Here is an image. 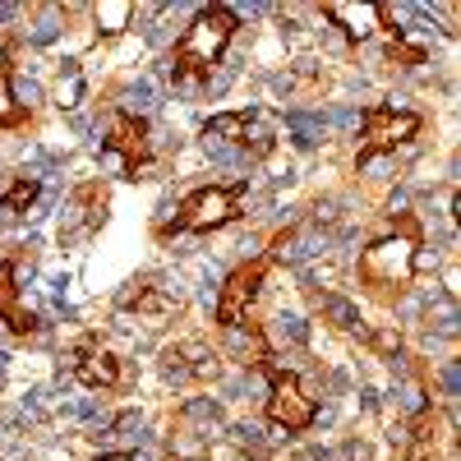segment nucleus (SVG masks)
Returning <instances> with one entry per match:
<instances>
[{"mask_svg": "<svg viewBox=\"0 0 461 461\" xmlns=\"http://www.w3.org/2000/svg\"><path fill=\"white\" fill-rule=\"evenodd\" d=\"M415 263H420V221L402 217L388 236H378L360 254V286L378 304H397L406 286L415 282Z\"/></svg>", "mask_w": 461, "mask_h": 461, "instance_id": "nucleus-1", "label": "nucleus"}, {"mask_svg": "<svg viewBox=\"0 0 461 461\" xmlns=\"http://www.w3.org/2000/svg\"><path fill=\"white\" fill-rule=\"evenodd\" d=\"M236 28H240V23H236V10H226V5L199 10L194 19L185 23L180 42H176V51H171V79H176V84H203V79H212V69H217V60L226 56Z\"/></svg>", "mask_w": 461, "mask_h": 461, "instance_id": "nucleus-2", "label": "nucleus"}, {"mask_svg": "<svg viewBox=\"0 0 461 461\" xmlns=\"http://www.w3.org/2000/svg\"><path fill=\"white\" fill-rule=\"evenodd\" d=\"M245 185H203L189 199H180L176 217L162 226V236H208L217 226H230L240 217Z\"/></svg>", "mask_w": 461, "mask_h": 461, "instance_id": "nucleus-3", "label": "nucleus"}, {"mask_svg": "<svg viewBox=\"0 0 461 461\" xmlns=\"http://www.w3.org/2000/svg\"><path fill=\"white\" fill-rule=\"evenodd\" d=\"M203 139L212 143H230L249 152V158H267L282 139V115H273L267 106H249V111H226V115H212L203 125Z\"/></svg>", "mask_w": 461, "mask_h": 461, "instance_id": "nucleus-4", "label": "nucleus"}, {"mask_svg": "<svg viewBox=\"0 0 461 461\" xmlns=\"http://www.w3.org/2000/svg\"><path fill=\"white\" fill-rule=\"evenodd\" d=\"M420 130H425V121H420L415 111H402V106H365L360 115V167L383 158V152H397L406 148Z\"/></svg>", "mask_w": 461, "mask_h": 461, "instance_id": "nucleus-5", "label": "nucleus"}, {"mask_svg": "<svg viewBox=\"0 0 461 461\" xmlns=\"http://www.w3.org/2000/svg\"><path fill=\"white\" fill-rule=\"evenodd\" d=\"M267 267H273V254H258L240 267H230L226 282H221V295H217V323L221 328H245L249 323V310L263 291V277Z\"/></svg>", "mask_w": 461, "mask_h": 461, "instance_id": "nucleus-6", "label": "nucleus"}, {"mask_svg": "<svg viewBox=\"0 0 461 461\" xmlns=\"http://www.w3.org/2000/svg\"><path fill=\"white\" fill-rule=\"evenodd\" d=\"M102 152L111 162H121V171L130 180H143L148 167H152V139H148V121L130 111H115L106 121V139H102Z\"/></svg>", "mask_w": 461, "mask_h": 461, "instance_id": "nucleus-7", "label": "nucleus"}, {"mask_svg": "<svg viewBox=\"0 0 461 461\" xmlns=\"http://www.w3.org/2000/svg\"><path fill=\"white\" fill-rule=\"evenodd\" d=\"M267 420L286 434H300L319 420V402L310 397V388L291 374V369H273L267 374Z\"/></svg>", "mask_w": 461, "mask_h": 461, "instance_id": "nucleus-8", "label": "nucleus"}, {"mask_svg": "<svg viewBox=\"0 0 461 461\" xmlns=\"http://www.w3.org/2000/svg\"><path fill=\"white\" fill-rule=\"evenodd\" d=\"M106 185L102 180H84V185H74V194L65 203V217H60V245H84L93 240L102 221H106Z\"/></svg>", "mask_w": 461, "mask_h": 461, "instance_id": "nucleus-9", "label": "nucleus"}, {"mask_svg": "<svg viewBox=\"0 0 461 461\" xmlns=\"http://www.w3.org/2000/svg\"><path fill=\"white\" fill-rule=\"evenodd\" d=\"M69 378L84 383V388H115L121 383V356H115V346L102 341V337H79L69 346V360H65Z\"/></svg>", "mask_w": 461, "mask_h": 461, "instance_id": "nucleus-10", "label": "nucleus"}, {"mask_svg": "<svg viewBox=\"0 0 461 461\" xmlns=\"http://www.w3.org/2000/svg\"><path fill=\"white\" fill-rule=\"evenodd\" d=\"M406 461H452V438H447V420L438 406H425L411 425Z\"/></svg>", "mask_w": 461, "mask_h": 461, "instance_id": "nucleus-11", "label": "nucleus"}, {"mask_svg": "<svg viewBox=\"0 0 461 461\" xmlns=\"http://www.w3.org/2000/svg\"><path fill=\"white\" fill-rule=\"evenodd\" d=\"M162 365L171 378H189V383H208L217 374V351L203 341V337H185L176 346L162 351Z\"/></svg>", "mask_w": 461, "mask_h": 461, "instance_id": "nucleus-12", "label": "nucleus"}, {"mask_svg": "<svg viewBox=\"0 0 461 461\" xmlns=\"http://www.w3.org/2000/svg\"><path fill=\"white\" fill-rule=\"evenodd\" d=\"M323 14H328V19H332L346 37H351V42H369V37H378L383 28H388V23H383V19H388V10L374 5V0H365V5H346V0H328Z\"/></svg>", "mask_w": 461, "mask_h": 461, "instance_id": "nucleus-13", "label": "nucleus"}, {"mask_svg": "<svg viewBox=\"0 0 461 461\" xmlns=\"http://www.w3.org/2000/svg\"><path fill=\"white\" fill-rule=\"evenodd\" d=\"M0 323H5L14 337H37V332H42L37 314H28L19 304V267L10 258L0 263Z\"/></svg>", "mask_w": 461, "mask_h": 461, "instance_id": "nucleus-14", "label": "nucleus"}, {"mask_svg": "<svg viewBox=\"0 0 461 461\" xmlns=\"http://www.w3.org/2000/svg\"><path fill=\"white\" fill-rule=\"evenodd\" d=\"M121 310H125V314H139L143 323H152V328H158V323H167L171 314H180V300H176V295H167L162 286L134 282V286L121 295Z\"/></svg>", "mask_w": 461, "mask_h": 461, "instance_id": "nucleus-15", "label": "nucleus"}, {"mask_svg": "<svg viewBox=\"0 0 461 461\" xmlns=\"http://www.w3.org/2000/svg\"><path fill=\"white\" fill-rule=\"evenodd\" d=\"M28 121V111L14 102V42L0 37V130H14Z\"/></svg>", "mask_w": 461, "mask_h": 461, "instance_id": "nucleus-16", "label": "nucleus"}, {"mask_svg": "<svg viewBox=\"0 0 461 461\" xmlns=\"http://www.w3.org/2000/svg\"><path fill=\"white\" fill-rule=\"evenodd\" d=\"M37 194H42V185H37L32 176H14L10 189L0 194V208H5L10 217H19V212H28V208L37 203Z\"/></svg>", "mask_w": 461, "mask_h": 461, "instance_id": "nucleus-17", "label": "nucleus"}, {"mask_svg": "<svg viewBox=\"0 0 461 461\" xmlns=\"http://www.w3.org/2000/svg\"><path fill=\"white\" fill-rule=\"evenodd\" d=\"M102 461H134V456H102Z\"/></svg>", "mask_w": 461, "mask_h": 461, "instance_id": "nucleus-18", "label": "nucleus"}]
</instances>
